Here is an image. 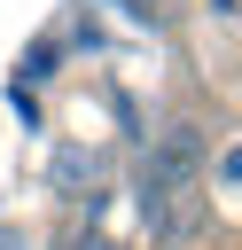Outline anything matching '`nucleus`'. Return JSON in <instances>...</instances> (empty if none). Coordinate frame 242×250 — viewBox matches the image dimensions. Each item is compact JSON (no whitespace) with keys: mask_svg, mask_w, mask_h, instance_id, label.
I'll list each match as a JSON object with an SVG mask.
<instances>
[{"mask_svg":"<svg viewBox=\"0 0 242 250\" xmlns=\"http://www.w3.org/2000/svg\"><path fill=\"white\" fill-rule=\"evenodd\" d=\"M141 219L156 242H187L203 227V180H148L141 172Z\"/></svg>","mask_w":242,"mask_h":250,"instance_id":"nucleus-1","label":"nucleus"},{"mask_svg":"<svg viewBox=\"0 0 242 250\" xmlns=\"http://www.w3.org/2000/svg\"><path fill=\"white\" fill-rule=\"evenodd\" d=\"M211 188H219V203H234V188H242V148H234V141H219V164H211Z\"/></svg>","mask_w":242,"mask_h":250,"instance_id":"nucleus-2","label":"nucleus"},{"mask_svg":"<svg viewBox=\"0 0 242 250\" xmlns=\"http://www.w3.org/2000/svg\"><path fill=\"white\" fill-rule=\"evenodd\" d=\"M125 8H133V16H148V23H156V16H172V8H180V0H125Z\"/></svg>","mask_w":242,"mask_h":250,"instance_id":"nucleus-3","label":"nucleus"},{"mask_svg":"<svg viewBox=\"0 0 242 250\" xmlns=\"http://www.w3.org/2000/svg\"><path fill=\"white\" fill-rule=\"evenodd\" d=\"M62 250H125V242H101V234H86V242H62Z\"/></svg>","mask_w":242,"mask_h":250,"instance_id":"nucleus-4","label":"nucleus"}]
</instances>
